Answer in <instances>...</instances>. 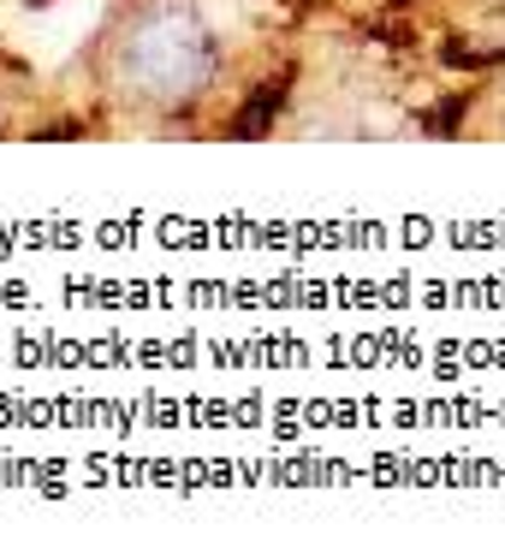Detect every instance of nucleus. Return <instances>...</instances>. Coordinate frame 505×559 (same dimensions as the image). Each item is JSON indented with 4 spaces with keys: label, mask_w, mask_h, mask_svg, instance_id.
<instances>
[{
    "label": "nucleus",
    "mask_w": 505,
    "mask_h": 559,
    "mask_svg": "<svg viewBox=\"0 0 505 559\" xmlns=\"http://www.w3.org/2000/svg\"><path fill=\"white\" fill-rule=\"evenodd\" d=\"M101 78L125 108H191L215 78V36L196 0H131L101 36Z\"/></svg>",
    "instance_id": "obj_1"
}]
</instances>
